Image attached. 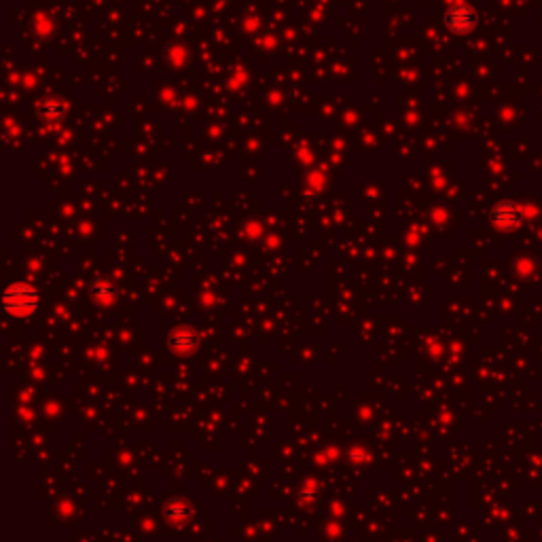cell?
I'll return each mask as SVG.
<instances>
[{"mask_svg": "<svg viewBox=\"0 0 542 542\" xmlns=\"http://www.w3.org/2000/svg\"><path fill=\"white\" fill-rule=\"evenodd\" d=\"M492 221L498 225V227H504V229H511V227H517L521 223V212L519 208L513 204V201H502L494 208L492 212Z\"/></svg>", "mask_w": 542, "mask_h": 542, "instance_id": "obj_1", "label": "cell"}, {"mask_svg": "<svg viewBox=\"0 0 542 542\" xmlns=\"http://www.w3.org/2000/svg\"><path fill=\"white\" fill-rule=\"evenodd\" d=\"M447 23L455 32H466L477 23V15L470 6H453L447 13Z\"/></svg>", "mask_w": 542, "mask_h": 542, "instance_id": "obj_2", "label": "cell"}]
</instances>
